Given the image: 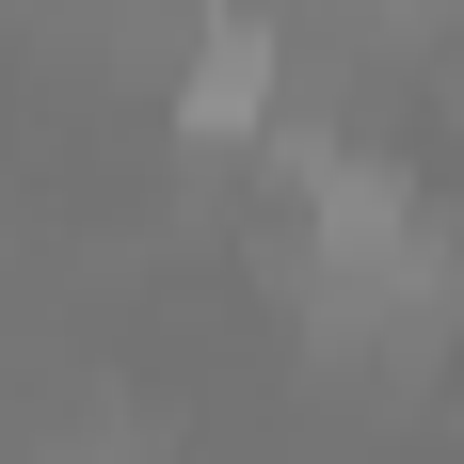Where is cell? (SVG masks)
Here are the masks:
<instances>
[{"label":"cell","mask_w":464,"mask_h":464,"mask_svg":"<svg viewBox=\"0 0 464 464\" xmlns=\"http://www.w3.org/2000/svg\"><path fill=\"white\" fill-rule=\"evenodd\" d=\"M273 96H288V16H192V48H177V129L192 144H256L273 129Z\"/></svg>","instance_id":"obj_1"}]
</instances>
